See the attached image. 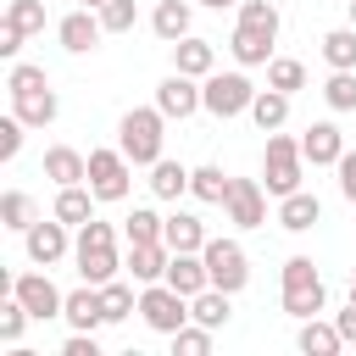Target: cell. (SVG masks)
Listing matches in <instances>:
<instances>
[{
  "label": "cell",
  "instance_id": "obj_1",
  "mask_svg": "<svg viewBox=\"0 0 356 356\" xmlns=\"http://www.w3.org/2000/svg\"><path fill=\"white\" fill-rule=\"evenodd\" d=\"M72 261H78V278L83 284H111L122 273V256H117V228L89 217L78 228V245H72Z\"/></svg>",
  "mask_w": 356,
  "mask_h": 356
},
{
  "label": "cell",
  "instance_id": "obj_2",
  "mask_svg": "<svg viewBox=\"0 0 356 356\" xmlns=\"http://www.w3.org/2000/svg\"><path fill=\"white\" fill-rule=\"evenodd\" d=\"M167 128V117H161V106H134V111H122V122H117V150L134 161V167H156L161 161V134Z\"/></svg>",
  "mask_w": 356,
  "mask_h": 356
},
{
  "label": "cell",
  "instance_id": "obj_3",
  "mask_svg": "<svg viewBox=\"0 0 356 356\" xmlns=\"http://www.w3.org/2000/svg\"><path fill=\"white\" fill-rule=\"evenodd\" d=\"M278 300H284V312L300 317V323L323 312L328 289H323V273L312 267V256H289V261H284V273H278Z\"/></svg>",
  "mask_w": 356,
  "mask_h": 356
},
{
  "label": "cell",
  "instance_id": "obj_4",
  "mask_svg": "<svg viewBox=\"0 0 356 356\" xmlns=\"http://www.w3.org/2000/svg\"><path fill=\"white\" fill-rule=\"evenodd\" d=\"M300 178H306V150H300V139H289V134H267V156H261V184H267V195H295L300 189Z\"/></svg>",
  "mask_w": 356,
  "mask_h": 356
},
{
  "label": "cell",
  "instance_id": "obj_5",
  "mask_svg": "<svg viewBox=\"0 0 356 356\" xmlns=\"http://www.w3.org/2000/svg\"><path fill=\"white\" fill-rule=\"evenodd\" d=\"M139 317H145V328H156V334H178L184 323H195V312H189V295H178L167 278H156V284H145L139 289Z\"/></svg>",
  "mask_w": 356,
  "mask_h": 356
},
{
  "label": "cell",
  "instance_id": "obj_6",
  "mask_svg": "<svg viewBox=\"0 0 356 356\" xmlns=\"http://www.w3.org/2000/svg\"><path fill=\"white\" fill-rule=\"evenodd\" d=\"M250 100H256V83H250L245 72H211V78H200V106H206L217 122L250 111Z\"/></svg>",
  "mask_w": 356,
  "mask_h": 356
},
{
  "label": "cell",
  "instance_id": "obj_7",
  "mask_svg": "<svg viewBox=\"0 0 356 356\" xmlns=\"http://www.w3.org/2000/svg\"><path fill=\"white\" fill-rule=\"evenodd\" d=\"M206 273H211V284L217 289H228V295H239L245 284H250V256H245V245L239 239H206Z\"/></svg>",
  "mask_w": 356,
  "mask_h": 356
},
{
  "label": "cell",
  "instance_id": "obj_8",
  "mask_svg": "<svg viewBox=\"0 0 356 356\" xmlns=\"http://www.w3.org/2000/svg\"><path fill=\"white\" fill-rule=\"evenodd\" d=\"M83 184L95 189V200H122L128 184H134V161L122 150H89V178Z\"/></svg>",
  "mask_w": 356,
  "mask_h": 356
},
{
  "label": "cell",
  "instance_id": "obj_9",
  "mask_svg": "<svg viewBox=\"0 0 356 356\" xmlns=\"http://www.w3.org/2000/svg\"><path fill=\"white\" fill-rule=\"evenodd\" d=\"M222 211H228L234 228H261V222H267V184H261V178H234Z\"/></svg>",
  "mask_w": 356,
  "mask_h": 356
},
{
  "label": "cell",
  "instance_id": "obj_10",
  "mask_svg": "<svg viewBox=\"0 0 356 356\" xmlns=\"http://www.w3.org/2000/svg\"><path fill=\"white\" fill-rule=\"evenodd\" d=\"M22 250H28L33 267H56V261L72 250V245H67V222H61V217H50V222L39 217V222L22 234Z\"/></svg>",
  "mask_w": 356,
  "mask_h": 356
},
{
  "label": "cell",
  "instance_id": "obj_11",
  "mask_svg": "<svg viewBox=\"0 0 356 356\" xmlns=\"http://www.w3.org/2000/svg\"><path fill=\"white\" fill-rule=\"evenodd\" d=\"M11 295L44 323V317H61V306H67V295L50 284V273H22V278H11Z\"/></svg>",
  "mask_w": 356,
  "mask_h": 356
},
{
  "label": "cell",
  "instance_id": "obj_12",
  "mask_svg": "<svg viewBox=\"0 0 356 356\" xmlns=\"http://www.w3.org/2000/svg\"><path fill=\"white\" fill-rule=\"evenodd\" d=\"M156 106H161V117H167V122H172V117L184 122V117L206 111V106H200V89H195V78H189V72L161 78V83H156Z\"/></svg>",
  "mask_w": 356,
  "mask_h": 356
},
{
  "label": "cell",
  "instance_id": "obj_13",
  "mask_svg": "<svg viewBox=\"0 0 356 356\" xmlns=\"http://www.w3.org/2000/svg\"><path fill=\"white\" fill-rule=\"evenodd\" d=\"M100 33H106V22H100V11H67L61 22H56V39H61V50H72V56H83V50H95L100 44Z\"/></svg>",
  "mask_w": 356,
  "mask_h": 356
},
{
  "label": "cell",
  "instance_id": "obj_14",
  "mask_svg": "<svg viewBox=\"0 0 356 356\" xmlns=\"http://www.w3.org/2000/svg\"><path fill=\"white\" fill-rule=\"evenodd\" d=\"M300 150H306L312 167H339V156H345V134H339V122H312V128L300 134Z\"/></svg>",
  "mask_w": 356,
  "mask_h": 356
},
{
  "label": "cell",
  "instance_id": "obj_15",
  "mask_svg": "<svg viewBox=\"0 0 356 356\" xmlns=\"http://www.w3.org/2000/svg\"><path fill=\"white\" fill-rule=\"evenodd\" d=\"M167 284L178 289V295H200V289H211V273H206V256L200 250H172V261H167Z\"/></svg>",
  "mask_w": 356,
  "mask_h": 356
},
{
  "label": "cell",
  "instance_id": "obj_16",
  "mask_svg": "<svg viewBox=\"0 0 356 356\" xmlns=\"http://www.w3.org/2000/svg\"><path fill=\"white\" fill-rule=\"evenodd\" d=\"M167 261H172V250H167V239H150V245H128V278L134 284H156V278H167Z\"/></svg>",
  "mask_w": 356,
  "mask_h": 356
},
{
  "label": "cell",
  "instance_id": "obj_17",
  "mask_svg": "<svg viewBox=\"0 0 356 356\" xmlns=\"http://www.w3.org/2000/svg\"><path fill=\"white\" fill-rule=\"evenodd\" d=\"M273 39H278V33L239 22V28H234V39H228V50H234V61H239V67H267V61H273Z\"/></svg>",
  "mask_w": 356,
  "mask_h": 356
},
{
  "label": "cell",
  "instance_id": "obj_18",
  "mask_svg": "<svg viewBox=\"0 0 356 356\" xmlns=\"http://www.w3.org/2000/svg\"><path fill=\"white\" fill-rule=\"evenodd\" d=\"M11 111H17L28 128H50V122H56V111H61V100H56V89H50V83H39V89L11 95Z\"/></svg>",
  "mask_w": 356,
  "mask_h": 356
},
{
  "label": "cell",
  "instance_id": "obj_19",
  "mask_svg": "<svg viewBox=\"0 0 356 356\" xmlns=\"http://www.w3.org/2000/svg\"><path fill=\"white\" fill-rule=\"evenodd\" d=\"M211 67H217V50H211V39H195V33H184V39L172 44V72L211 78Z\"/></svg>",
  "mask_w": 356,
  "mask_h": 356
},
{
  "label": "cell",
  "instance_id": "obj_20",
  "mask_svg": "<svg viewBox=\"0 0 356 356\" xmlns=\"http://www.w3.org/2000/svg\"><path fill=\"white\" fill-rule=\"evenodd\" d=\"M44 178L61 189V184H83L89 178V156L83 150H72V145H50L44 150Z\"/></svg>",
  "mask_w": 356,
  "mask_h": 356
},
{
  "label": "cell",
  "instance_id": "obj_21",
  "mask_svg": "<svg viewBox=\"0 0 356 356\" xmlns=\"http://www.w3.org/2000/svg\"><path fill=\"white\" fill-rule=\"evenodd\" d=\"M50 217H61L67 228H83V222L95 217V189H89V184H61V189H56Z\"/></svg>",
  "mask_w": 356,
  "mask_h": 356
},
{
  "label": "cell",
  "instance_id": "obj_22",
  "mask_svg": "<svg viewBox=\"0 0 356 356\" xmlns=\"http://www.w3.org/2000/svg\"><path fill=\"white\" fill-rule=\"evenodd\" d=\"M317 217H323V200L312 189H295V195L278 200V228H289V234H306Z\"/></svg>",
  "mask_w": 356,
  "mask_h": 356
},
{
  "label": "cell",
  "instance_id": "obj_23",
  "mask_svg": "<svg viewBox=\"0 0 356 356\" xmlns=\"http://www.w3.org/2000/svg\"><path fill=\"white\" fill-rule=\"evenodd\" d=\"M61 317L72 323V328H100L106 323V306H100V284H83V289H72L67 295V306H61Z\"/></svg>",
  "mask_w": 356,
  "mask_h": 356
},
{
  "label": "cell",
  "instance_id": "obj_24",
  "mask_svg": "<svg viewBox=\"0 0 356 356\" xmlns=\"http://www.w3.org/2000/svg\"><path fill=\"white\" fill-rule=\"evenodd\" d=\"M295 345H300L306 356H334V350H345V334H339V323L306 317V323H300V334H295Z\"/></svg>",
  "mask_w": 356,
  "mask_h": 356
},
{
  "label": "cell",
  "instance_id": "obj_25",
  "mask_svg": "<svg viewBox=\"0 0 356 356\" xmlns=\"http://www.w3.org/2000/svg\"><path fill=\"white\" fill-rule=\"evenodd\" d=\"M161 239H167V250H206V222L195 211H172Z\"/></svg>",
  "mask_w": 356,
  "mask_h": 356
},
{
  "label": "cell",
  "instance_id": "obj_26",
  "mask_svg": "<svg viewBox=\"0 0 356 356\" xmlns=\"http://www.w3.org/2000/svg\"><path fill=\"white\" fill-rule=\"evenodd\" d=\"M189 22H195L189 0H161V6L150 11V28H156V39H167V44H178V39L189 33Z\"/></svg>",
  "mask_w": 356,
  "mask_h": 356
},
{
  "label": "cell",
  "instance_id": "obj_27",
  "mask_svg": "<svg viewBox=\"0 0 356 356\" xmlns=\"http://www.w3.org/2000/svg\"><path fill=\"white\" fill-rule=\"evenodd\" d=\"M250 117H256V128H261V134L284 128V122H289V95H284V89H256Z\"/></svg>",
  "mask_w": 356,
  "mask_h": 356
},
{
  "label": "cell",
  "instance_id": "obj_28",
  "mask_svg": "<svg viewBox=\"0 0 356 356\" xmlns=\"http://www.w3.org/2000/svg\"><path fill=\"white\" fill-rule=\"evenodd\" d=\"M150 195L156 200H178V195H189V167H178V161H156L150 167Z\"/></svg>",
  "mask_w": 356,
  "mask_h": 356
},
{
  "label": "cell",
  "instance_id": "obj_29",
  "mask_svg": "<svg viewBox=\"0 0 356 356\" xmlns=\"http://www.w3.org/2000/svg\"><path fill=\"white\" fill-rule=\"evenodd\" d=\"M228 184H234V178H228L222 167H211V161L189 172V195H195V200H206V206H222V200H228Z\"/></svg>",
  "mask_w": 356,
  "mask_h": 356
},
{
  "label": "cell",
  "instance_id": "obj_30",
  "mask_svg": "<svg viewBox=\"0 0 356 356\" xmlns=\"http://www.w3.org/2000/svg\"><path fill=\"white\" fill-rule=\"evenodd\" d=\"M323 61H328L334 72H356V28L323 33Z\"/></svg>",
  "mask_w": 356,
  "mask_h": 356
},
{
  "label": "cell",
  "instance_id": "obj_31",
  "mask_svg": "<svg viewBox=\"0 0 356 356\" xmlns=\"http://www.w3.org/2000/svg\"><path fill=\"white\" fill-rule=\"evenodd\" d=\"M0 222H6L11 234H28V228L39 222V217H33V200H28L22 189H6V195H0Z\"/></svg>",
  "mask_w": 356,
  "mask_h": 356
},
{
  "label": "cell",
  "instance_id": "obj_32",
  "mask_svg": "<svg viewBox=\"0 0 356 356\" xmlns=\"http://www.w3.org/2000/svg\"><path fill=\"white\" fill-rule=\"evenodd\" d=\"M161 228H167V217H156L150 206H134V211L122 217V234H128V245H150V239H161Z\"/></svg>",
  "mask_w": 356,
  "mask_h": 356
},
{
  "label": "cell",
  "instance_id": "obj_33",
  "mask_svg": "<svg viewBox=\"0 0 356 356\" xmlns=\"http://www.w3.org/2000/svg\"><path fill=\"white\" fill-rule=\"evenodd\" d=\"M100 306H106V323H122V317H134L139 312V295H134V284H100Z\"/></svg>",
  "mask_w": 356,
  "mask_h": 356
},
{
  "label": "cell",
  "instance_id": "obj_34",
  "mask_svg": "<svg viewBox=\"0 0 356 356\" xmlns=\"http://www.w3.org/2000/svg\"><path fill=\"white\" fill-rule=\"evenodd\" d=\"M189 312H195V323H206V328H222L228 323V289H200L195 300H189Z\"/></svg>",
  "mask_w": 356,
  "mask_h": 356
},
{
  "label": "cell",
  "instance_id": "obj_35",
  "mask_svg": "<svg viewBox=\"0 0 356 356\" xmlns=\"http://www.w3.org/2000/svg\"><path fill=\"white\" fill-rule=\"evenodd\" d=\"M267 89H284V95L306 89V67H300L295 56H273V61H267Z\"/></svg>",
  "mask_w": 356,
  "mask_h": 356
},
{
  "label": "cell",
  "instance_id": "obj_36",
  "mask_svg": "<svg viewBox=\"0 0 356 356\" xmlns=\"http://www.w3.org/2000/svg\"><path fill=\"white\" fill-rule=\"evenodd\" d=\"M211 334L217 328H206V323H184L172 334V356H211Z\"/></svg>",
  "mask_w": 356,
  "mask_h": 356
},
{
  "label": "cell",
  "instance_id": "obj_37",
  "mask_svg": "<svg viewBox=\"0 0 356 356\" xmlns=\"http://www.w3.org/2000/svg\"><path fill=\"white\" fill-rule=\"evenodd\" d=\"M28 317H33V312H28L17 295H6V300H0V339H6V345H17V339H22V328H28Z\"/></svg>",
  "mask_w": 356,
  "mask_h": 356
},
{
  "label": "cell",
  "instance_id": "obj_38",
  "mask_svg": "<svg viewBox=\"0 0 356 356\" xmlns=\"http://www.w3.org/2000/svg\"><path fill=\"white\" fill-rule=\"evenodd\" d=\"M323 100H328L334 111H356V72H334V78L323 83Z\"/></svg>",
  "mask_w": 356,
  "mask_h": 356
},
{
  "label": "cell",
  "instance_id": "obj_39",
  "mask_svg": "<svg viewBox=\"0 0 356 356\" xmlns=\"http://www.w3.org/2000/svg\"><path fill=\"white\" fill-rule=\"evenodd\" d=\"M100 22H106V33H134L139 6H134V0H106V6H100Z\"/></svg>",
  "mask_w": 356,
  "mask_h": 356
},
{
  "label": "cell",
  "instance_id": "obj_40",
  "mask_svg": "<svg viewBox=\"0 0 356 356\" xmlns=\"http://www.w3.org/2000/svg\"><path fill=\"white\" fill-rule=\"evenodd\" d=\"M239 22H250V28H267V33H278V6H267V0H239Z\"/></svg>",
  "mask_w": 356,
  "mask_h": 356
},
{
  "label": "cell",
  "instance_id": "obj_41",
  "mask_svg": "<svg viewBox=\"0 0 356 356\" xmlns=\"http://www.w3.org/2000/svg\"><path fill=\"white\" fill-rule=\"evenodd\" d=\"M6 17H11L22 33H39V28H44V6H39V0H11Z\"/></svg>",
  "mask_w": 356,
  "mask_h": 356
},
{
  "label": "cell",
  "instance_id": "obj_42",
  "mask_svg": "<svg viewBox=\"0 0 356 356\" xmlns=\"http://www.w3.org/2000/svg\"><path fill=\"white\" fill-rule=\"evenodd\" d=\"M22 128H28V122H22L17 111H11V117H0V161H11V156L22 150Z\"/></svg>",
  "mask_w": 356,
  "mask_h": 356
},
{
  "label": "cell",
  "instance_id": "obj_43",
  "mask_svg": "<svg viewBox=\"0 0 356 356\" xmlns=\"http://www.w3.org/2000/svg\"><path fill=\"white\" fill-rule=\"evenodd\" d=\"M339 195L356 206V150H345V156H339Z\"/></svg>",
  "mask_w": 356,
  "mask_h": 356
},
{
  "label": "cell",
  "instance_id": "obj_44",
  "mask_svg": "<svg viewBox=\"0 0 356 356\" xmlns=\"http://www.w3.org/2000/svg\"><path fill=\"white\" fill-rule=\"evenodd\" d=\"M22 39H28V33H22V28H17L11 17H6V22H0V56H11V61H17V50H22Z\"/></svg>",
  "mask_w": 356,
  "mask_h": 356
},
{
  "label": "cell",
  "instance_id": "obj_45",
  "mask_svg": "<svg viewBox=\"0 0 356 356\" xmlns=\"http://www.w3.org/2000/svg\"><path fill=\"white\" fill-rule=\"evenodd\" d=\"M334 323H339V334H345V345H356V300H345V312H339Z\"/></svg>",
  "mask_w": 356,
  "mask_h": 356
},
{
  "label": "cell",
  "instance_id": "obj_46",
  "mask_svg": "<svg viewBox=\"0 0 356 356\" xmlns=\"http://www.w3.org/2000/svg\"><path fill=\"white\" fill-rule=\"evenodd\" d=\"M200 6H211V11H222V6H239V0H200Z\"/></svg>",
  "mask_w": 356,
  "mask_h": 356
},
{
  "label": "cell",
  "instance_id": "obj_47",
  "mask_svg": "<svg viewBox=\"0 0 356 356\" xmlns=\"http://www.w3.org/2000/svg\"><path fill=\"white\" fill-rule=\"evenodd\" d=\"M83 6H89V11H100V6H106V0H83Z\"/></svg>",
  "mask_w": 356,
  "mask_h": 356
},
{
  "label": "cell",
  "instance_id": "obj_48",
  "mask_svg": "<svg viewBox=\"0 0 356 356\" xmlns=\"http://www.w3.org/2000/svg\"><path fill=\"white\" fill-rule=\"evenodd\" d=\"M345 6H350V28H356V0H345Z\"/></svg>",
  "mask_w": 356,
  "mask_h": 356
},
{
  "label": "cell",
  "instance_id": "obj_49",
  "mask_svg": "<svg viewBox=\"0 0 356 356\" xmlns=\"http://www.w3.org/2000/svg\"><path fill=\"white\" fill-rule=\"evenodd\" d=\"M350 300H356V267H350Z\"/></svg>",
  "mask_w": 356,
  "mask_h": 356
}]
</instances>
